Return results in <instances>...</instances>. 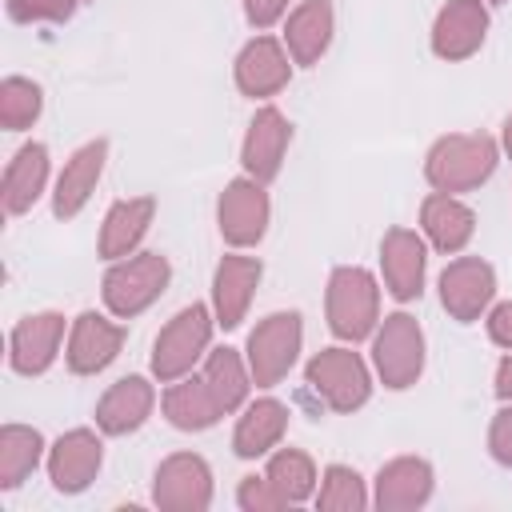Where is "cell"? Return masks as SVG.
Listing matches in <instances>:
<instances>
[{"mask_svg": "<svg viewBox=\"0 0 512 512\" xmlns=\"http://www.w3.org/2000/svg\"><path fill=\"white\" fill-rule=\"evenodd\" d=\"M264 476L280 488V496H284L288 504L308 500L312 488H316V464H312V456H304L300 448H284V452H276V456L268 460V472H264Z\"/></svg>", "mask_w": 512, "mask_h": 512, "instance_id": "cell-30", "label": "cell"}, {"mask_svg": "<svg viewBox=\"0 0 512 512\" xmlns=\"http://www.w3.org/2000/svg\"><path fill=\"white\" fill-rule=\"evenodd\" d=\"M380 268L396 300H416L424 292V268H428L424 240L408 228H388L380 240Z\"/></svg>", "mask_w": 512, "mask_h": 512, "instance_id": "cell-16", "label": "cell"}, {"mask_svg": "<svg viewBox=\"0 0 512 512\" xmlns=\"http://www.w3.org/2000/svg\"><path fill=\"white\" fill-rule=\"evenodd\" d=\"M268 192L260 180L244 176V180H232L224 192H220V204H216V220H220V236L232 244V248H248V244H260V236L268 232Z\"/></svg>", "mask_w": 512, "mask_h": 512, "instance_id": "cell-9", "label": "cell"}, {"mask_svg": "<svg viewBox=\"0 0 512 512\" xmlns=\"http://www.w3.org/2000/svg\"><path fill=\"white\" fill-rule=\"evenodd\" d=\"M496 4H500V0H496Z\"/></svg>", "mask_w": 512, "mask_h": 512, "instance_id": "cell-40", "label": "cell"}, {"mask_svg": "<svg viewBox=\"0 0 512 512\" xmlns=\"http://www.w3.org/2000/svg\"><path fill=\"white\" fill-rule=\"evenodd\" d=\"M40 452H44V440L36 428L4 424L0 428V488L24 484V476H32V468L40 464Z\"/></svg>", "mask_w": 512, "mask_h": 512, "instance_id": "cell-28", "label": "cell"}, {"mask_svg": "<svg viewBox=\"0 0 512 512\" xmlns=\"http://www.w3.org/2000/svg\"><path fill=\"white\" fill-rule=\"evenodd\" d=\"M284 8H288V0H244V16H248L252 28L276 24V20L284 16Z\"/></svg>", "mask_w": 512, "mask_h": 512, "instance_id": "cell-36", "label": "cell"}, {"mask_svg": "<svg viewBox=\"0 0 512 512\" xmlns=\"http://www.w3.org/2000/svg\"><path fill=\"white\" fill-rule=\"evenodd\" d=\"M284 44H288L296 64H316L332 44V4L328 0H304L284 24Z\"/></svg>", "mask_w": 512, "mask_h": 512, "instance_id": "cell-26", "label": "cell"}, {"mask_svg": "<svg viewBox=\"0 0 512 512\" xmlns=\"http://www.w3.org/2000/svg\"><path fill=\"white\" fill-rule=\"evenodd\" d=\"M124 324H112V320H104L100 312H80L76 320H72V332H68V368L76 372V376H96V372H104L116 356H120V348H124Z\"/></svg>", "mask_w": 512, "mask_h": 512, "instance_id": "cell-11", "label": "cell"}, {"mask_svg": "<svg viewBox=\"0 0 512 512\" xmlns=\"http://www.w3.org/2000/svg\"><path fill=\"white\" fill-rule=\"evenodd\" d=\"M304 380H308V388L332 412H356L368 400V392H372L368 368H364V360L352 348H324V352H316L308 360V368H304Z\"/></svg>", "mask_w": 512, "mask_h": 512, "instance_id": "cell-6", "label": "cell"}, {"mask_svg": "<svg viewBox=\"0 0 512 512\" xmlns=\"http://www.w3.org/2000/svg\"><path fill=\"white\" fill-rule=\"evenodd\" d=\"M488 336H492V344L512 348V300H504V304L492 308V316H488Z\"/></svg>", "mask_w": 512, "mask_h": 512, "instance_id": "cell-37", "label": "cell"}, {"mask_svg": "<svg viewBox=\"0 0 512 512\" xmlns=\"http://www.w3.org/2000/svg\"><path fill=\"white\" fill-rule=\"evenodd\" d=\"M212 324L216 320L208 316L204 304H188L160 328V336L152 344V372L160 384H172L192 372V364L204 356V348L212 340Z\"/></svg>", "mask_w": 512, "mask_h": 512, "instance_id": "cell-4", "label": "cell"}, {"mask_svg": "<svg viewBox=\"0 0 512 512\" xmlns=\"http://www.w3.org/2000/svg\"><path fill=\"white\" fill-rule=\"evenodd\" d=\"M152 500L164 512H204L212 504V472L196 452H176L156 468Z\"/></svg>", "mask_w": 512, "mask_h": 512, "instance_id": "cell-8", "label": "cell"}, {"mask_svg": "<svg viewBox=\"0 0 512 512\" xmlns=\"http://www.w3.org/2000/svg\"><path fill=\"white\" fill-rule=\"evenodd\" d=\"M156 216V200L152 196H128L116 200L100 224V256L108 260H124L128 252H136V244L148 236Z\"/></svg>", "mask_w": 512, "mask_h": 512, "instance_id": "cell-22", "label": "cell"}, {"mask_svg": "<svg viewBox=\"0 0 512 512\" xmlns=\"http://www.w3.org/2000/svg\"><path fill=\"white\" fill-rule=\"evenodd\" d=\"M292 76V64H288V52L272 40V36H256L240 48L236 56V88L244 96H272L288 84Z\"/></svg>", "mask_w": 512, "mask_h": 512, "instance_id": "cell-20", "label": "cell"}, {"mask_svg": "<svg viewBox=\"0 0 512 512\" xmlns=\"http://www.w3.org/2000/svg\"><path fill=\"white\" fill-rule=\"evenodd\" d=\"M164 416L180 432H204L224 416V408H220V400H216V392L208 388L204 376H192V380L180 376L164 392Z\"/></svg>", "mask_w": 512, "mask_h": 512, "instance_id": "cell-23", "label": "cell"}, {"mask_svg": "<svg viewBox=\"0 0 512 512\" xmlns=\"http://www.w3.org/2000/svg\"><path fill=\"white\" fill-rule=\"evenodd\" d=\"M316 508H324V512H360V508H368V492H364L360 472L348 468V464H332L324 472Z\"/></svg>", "mask_w": 512, "mask_h": 512, "instance_id": "cell-31", "label": "cell"}, {"mask_svg": "<svg viewBox=\"0 0 512 512\" xmlns=\"http://www.w3.org/2000/svg\"><path fill=\"white\" fill-rule=\"evenodd\" d=\"M496 172V140L476 132V136H444L432 144L424 160V176L436 192H468L480 188Z\"/></svg>", "mask_w": 512, "mask_h": 512, "instance_id": "cell-1", "label": "cell"}, {"mask_svg": "<svg viewBox=\"0 0 512 512\" xmlns=\"http://www.w3.org/2000/svg\"><path fill=\"white\" fill-rule=\"evenodd\" d=\"M284 428H288V408L280 400L264 396V400L244 408V416H240V424L232 432V452L244 456V460H256V456H264L268 448L280 444Z\"/></svg>", "mask_w": 512, "mask_h": 512, "instance_id": "cell-25", "label": "cell"}, {"mask_svg": "<svg viewBox=\"0 0 512 512\" xmlns=\"http://www.w3.org/2000/svg\"><path fill=\"white\" fill-rule=\"evenodd\" d=\"M152 404H156V388H152L144 376H124V380H116V384L100 396V404H96V424H100V432H108V436H128V432H136V428L152 416Z\"/></svg>", "mask_w": 512, "mask_h": 512, "instance_id": "cell-21", "label": "cell"}, {"mask_svg": "<svg viewBox=\"0 0 512 512\" xmlns=\"http://www.w3.org/2000/svg\"><path fill=\"white\" fill-rule=\"evenodd\" d=\"M44 180H48V148L44 144H24L12 160H8V168H4V208H8V216H20V212H28L36 200H40V192H44Z\"/></svg>", "mask_w": 512, "mask_h": 512, "instance_id": "cell-24", "label": "cell"}, {"mask_svg": "<svg viewBox=\"0 0 512 512\" xmlns=\"http://www.w3.org/2000/svg\"><path fill=\"white\" fill-rule=\"evenodd\" d=\"M300 340H304L300 312H272V316H264L252 328V336H248V372H252V384L256 388L280 384L288 376V368L296 364Z\"/></svg>", "mask_w": 512, "mask_h": 512, "instance_id": "cell-5", "label": "cell"}, {"mask_svg": "<svg viewBox=\"0 0 512 512\" xmlns=\"http://www.w3.org/2000/svg\"><path fill=\"white\" fill-rule=\"evenodd\" d=\"M76 8V0H8V16L16 24H32V20H68Z\"/></svg>", "mask_w": 512, "mask_h": 512, "instance_id": "cell-34", "label": "cell"}, {"mask_svg": "<svg viewBox=\"0 0 512 512\" xmlns=\"http://www.w3.org/2000/svg\"><path fill=\"white\" fill-rule=\"evenodd\" d=\"M492 296H496V272L480 256H460L440 272V304L460 324L476 320L492 304Z\"/></svg>", "mask_w": 512, "mask_h": 512, "instance_id": "cell-10", "label": "cell"}, {"mask_svg": "<svg viewBox=\"0 0 512 512\" xmlns=\"http://www.w3.org/2000/svg\"><path fill=\"white\" fill-rule=\"evenodd\" d=\"M504 152L512 156V112H508V120H504Z\"/></svg>", "mask_w": 512, "mask_h": 512, "instance_id": "cell-39", "label": "cell"}, {"mask_svg": "<svg viewBox=\"0 0 512 512\" xmlns=\"http://www.w3.org/2000/svg\"><path fill=\"white\" fill-rule=\"evenodd\" d=\"M168 280H172V268H168V260L160 252L128 256V260L108 268V276H104V304H108L112 316L132 320V316H140L144 308H152L164 296Z\"/></svg>", "mask_w": 512, "mask_h": 512, "instance_id": "cell-3", "label": "cell"}, {"mask_svg": "<svg viewBox=\"0 0 512 512\" xmlns=\"http://www.w3.org/2000/svg\"><path fill=\"white\" fill-rule=\"evenodd\" d=\"M288 140H292V124H288V116H284L280 108L264 104V108L252 116L248 136H244V148H240V164H244V172H248L252 180H260V184H268V180L280 172V164H284Z\"/></svg>", "mask_w": 512, "mask_h": 512, "instance_id": "cell-12", "label": "cell"}, {"mask_svg": "<svg viewBox=\"0 0 512 512\" xmlns=\"http://www.w3.org/2000/svg\"><path fill=\"white\" fill-rule=\"evenodd\" d=\"M488 448H492V456H496L504 468H512V408H500V412L492 416Z\"/></svg>", "mask_w": 512, "mask_h": 512, "instance_id": "cell-35", "label": "cell"}, {"mask_svg": "<svg viewBox=\"0 0 512 512\" xmlns=\"http://www.w3.org/2000/svg\"><path fill=\"white\" fill-rule=\"evenodd\" d=\"M432 496V468L420 456H396L376 472V508L412 512Z\"/></svg>", "mask_w": 512, "mask_h": 512, "instance_id": "cell-18", "label": "cell"}, {"mask_svg": "<svg viewBox=\"0 0 512 512\" xmlns=\"http://www.w3.org/2000/svg\"><path fill=\"white\" fill-rule=\"evenodd\" d=\"M64 340V316L60 312H36L24 316L8 336V364L20 376H40L52 368Z\"/></svg>", "mask_w": 512, "mask_h": 512, "instance_id": "cell-13", "label": "cell"}, {"mask_svg": "<svg viewBox=\"0 0 512 512\" xmlns=\"http://www.w3.org/2000/svg\"><path fill=\"white\" fill-rule=\"evenodd\" d=\"M100 460H104V444L96 432L88 428H72L64 432L52 452H48V476H52V488L56 492H84L96 472H100Z\"/></svg>", "mask_w": 512, "mask_h": 512, "instance_id": "cell-14", "label": "cell"}, {"mask_svg": "<svg viewBox=\"0 0 512 512\" xmlns=\"http://www.w3.org/2000/svg\"><path fill=\"white\" fill-rule=\"evenodd\" d=\"M496 396L500 400H512V356L500 360V368H496Z\"/></svg>", "mask_w": 512, "mask_h": 512, "instance_id": "cell-38", "label": "cell"}, {"mask_svg": "<svg viewBox=\"0 0 512 512\" xmlns=\"http://www.w3.org/2000/svg\"><path fill=\"white\" fill-rule=\"evenodd\" d=\"M372 360H376L384 388H396V392L412 388L416 376L424 372V332L416 316L408 312L384 316V328L376 332V344H372Z\"/></svg>", "mask_w": 512, "mask_h": 512, "instance_id": "cell-7", "label": "cell"}, {"mask_svg": "<svg viewBox=\"0 0 512 512\" xmlns=\"http://www.w3.org/2000/svg\"><path fill=\"white\" fill-rule=\"evenodd\" d=\"M260 284V260L256 256H224L212 276V312L220 328H240L252 296Z\"/></svg>", "mask_w": 512, "mask_h": 512, "instance_id": "cell-17", "label": "cell"}, {"mask_svg": "<svg viewBox=\"0 0 512 512\" xmlns=\"http://www.w3.org/2000/svg\"><path fill=\"white\" fill-rule=\"evenodd\" d=\"M44 108V96H40V84L24 80V76H8L0 84V124L8 132H20L28 128Z\"/></svg>", "mask_w": 512, "mask_h": 512, "instance_id": "cell-32", "label": "cell"}, {"mask_svg": "<svg viewBox=\"0 0 512 512\" xmlns=\"http://www.w3.org/2000/svg\"><path fill=\"white\" fill-rule=\"evenodd\" d=\"M204 380H208V388L216 392V400H220L224 416H228V412H236V408L244 404L248 388H252V372L244 368V360L236 356V348H216V352H208Z\"/></svg>", "mask_w": 512, "mask_h": 512, "instance_id": "cell-29", "label": "cell"}, {"mask_svg": "<svg viewBox=\"0 0 512 512\" xmlns=\"http://www.w3.org/2000/svg\"><path fill=\"white\" fill-rule=\"evenodd\" d=\"M488 36L484 0H448L432 24V52L440 60H468Z\"/></svg>", "mask_w": 512, "mask_h": 512, "instance_id": "cell-15", "label": "cell"}, {"mask_svg": "<svg viewBox=\"0 0 512 512\" xmlns=\"http://www.w3.org/2000/svg\"><path fill=\"white\" fill-rule=\"evenodd\" d=\"M104 160H108V140H88L84 148L72 152V160L64 164V172L56 180V192H52V212L60 220H72L88 204V196L100 184Z\"/></svg>", "mask_w": 512, "mask_h": 512, "instance_id": "cell-19", "label": "cell"}, {"mask_svg": "<svg viewBox=\"0 0 512 512\" xmlns=\"http://www.w3.org/2000/svg\"><path fill=\"white\" fill-rule=\"evenodd\" d=\"M324 312H328V328L340 340H364L380 320V288H376L372 272H364L356 264H340L328 276Z\"/></svg>", "mask_w": 512, "mask_h": 512, "instance_id": "cell-2", "label": "cell"}, {"mask_svg": "<svg viewBox=\"0 0 512 512\" xmlns=\"http://www.w3.org/2000/svg\"><path fill=\"white\" fill-rule=\"evenodd\" d=\"M236 500H240L244 512H280V508H288V500L280 496V488L268 476H244Z\"/></svg>", "mask_w": 512, "mask_h": 512, "instance_id": "cell-33", "label": "cell"}, {"mask_svg": "<svg viewBox=\"0 0 512 512\" xmlns=\"http://www.w3.org/2000/svg\"><path fill=\"white\" fill-rule=\"evenodd\" d=\"M420 224H424L428 240H432L440 252H448V256L460 252V248L472 240V232H476V216H472V208L460 204V200L448 196V192H436V196L424 200V208H420Z\"/></svg>", "mask_w": 512, "mask_h": 512, "instance_id": "cell-27", "label": "cell"}]
</instances>
